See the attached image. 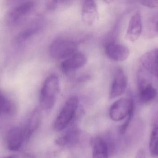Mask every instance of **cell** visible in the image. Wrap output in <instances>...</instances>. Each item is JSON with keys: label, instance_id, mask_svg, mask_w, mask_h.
<instances>
[{"label": "cell", "instance_id": "cell-9", "mask_svg": "<svg viewBox=\"0 0 158 158\" xmlns=\"http://www.w3.org/2000/svg\"><path fill=\"white\" fill-rule=\"evenodd\" d=\"M34 7L35 3L32 1H27L17 5L9 12L7 17L8 21L12 24L17 23L29 15Z\"/></svg>", "mask_w": 158, "mask_h": 158}, {"label": "cell", "instance_id": "cell-21", "mask_svg": "<svg viewBox=\"0 0 158 158\" xmlns=\"http://www.w3.org/2000/svg\"><path fill=\"white\" fill-rule=\"evenodd\" d=\"M141 4L146 7L150 8H156L158 7V0L154 1H143L141 2Z\"/></svg>", "mask_w": 158, "mask_h": 158}, {"label": "cell", "instance_id": "cell-12", "mask_svg": "<svg viewBox=\"0 0 158 158\" xmlns=\"http://www.w3.org/2000/svg\"><path fill=\"white\" fill-rule=\"evenodd\" d=\"M143 31L142 17L139 12L135 13L130 19L126 33V37L129 41L134 42L141 36Z\"/></svg>", "mask_w": 158, "mask_h": 158}, {"label": "cell", "instance_id": "cell-10", "mask_svg": "<svg viewBox=\"0 0 158 158\" xmlns=\"http://www.w3.org/2000/svg\"><path fill=\"white\" fill-rule=\"evenodd\" d=\"M99 14L96 2L94 1H85L82 5L81 19L86 26L94 25L99 19Z\"/></svg>", "mask_w": 158, "mask_h": 158}, {"label": "cell", "instance_id": "cell-24", "mask_svg": "<svg viewBox=\"0 0 158 158\" xmlns=\"http://www.w3.org/2000/svg\"><path fill=\"white\" fill-rule=\"evenodd\" d=\"M150 153L153 156L158 157V143L154 150Z\"/></svg>", "mask_w": 158, "mask_h": 158}, {"label": "cell", "instance_id": "cell-26", "mask_svg": "<svg viewBox=\"0 0 158 158\" xmlns=\"http://www.w3.org/2000/svg\"><path fill=\"white\" fill-rule=\"evenodd\" d=\"M157 50H158V48H157Z\"/></svg>", "mask_w": 158, "mask_h": 158}, {"label": "cell", "instance_id": "cell-15", "mask_svg": "<svg viewBox=\"0 0 158 158\" xmlns=\"http://www.w3.org/2000/svg\"><path fill=\"white\" fill-rule=\"evenodd\" d=\"M93 158H109L107 143L104 139L97 137L92 141Z\"/></svg>", "mask_w": 158, "mask_h": 158}, {"label": "cell", "instance_id": "cell-8", "mask_svg": "<svg viewBox=\"0 0 158 158\" xmlns=\"http://www.w3.org/2000/svg\"><path fill=\"white\" fill-rule=\"evenodd\" d=\"M128 84V80L123 70H116L109 92L110 99H114L122 95L125 92Z\"/></svg>", "mask_w": 158, "mask_h": 158}, {"label": "cell", "instance_id": "cell-11", "mask_svg": "<svg viewBox=\"0 0 158 158\" xmlns=\"http://www.w3.org/2000/svg\"><path fill=\"white\" fill-rule=\"evenodd\" d=\"M87 58L83 53L77 52L70 56L61 64V68L64 73L69 74L82 67L86 64Z\"/></svg>", "mask_w": 158, "mask_h": 158}, {"label": "cell", "instance_id": "cell-20", "mask_svg": "<svg viewBox=\"0 0 158 158\" xmlns=\"http://www.w3.org/2000/svg\"><path fill=\"white\" fill-rule=\"evenodd\" d=\"M55 143L57 146L60 147H64L68 144L67 138L65 135L58 137L55 141Z\"/></svg>", "mask_w": 158, "mask_h": 158}, {"label": "cell", "instance_id": "cell-17", "mask_svg": "<svg viewBox=\"0 0 158 158\" xmlns=\"http://www.w3.org/2000/svg\"><path fill=\"white\" fill-rule=\"evenodd\" d=\"M158 143V119L153 124L150 134L149 140V148L150 153L152 152L156 147Z\"/></svg>", "mask_w": 158, "mask_h": 158}, {"label": "cell", "instance_id": "cell-7", "mask_svg": "<svg viewBox=\"0 0 158 158\" xmlns=\"http://www.w3.org/2000/svg\"><path fill=\"white\" fill-rule=\"evenodd\" d=\"M105 53L108 58L112 61L122 62L129 57L130 50L123 45L111 42L106 45Z\"/></svg>", "mask_w": 158, "mask_h": 158}, {"label": "cell", "instance_id": "cell-13", "mask_svg": "<svg viewBox=\"0 0 158 158\" xmlns=\"http://www.w3.org/2000/svg\"><path fill=\"white\" fill-rule=\"evenodd\" d=\"M141 62L146 70L158 79V51L157 49L144 54Z\"/></svg>", "mask_w": 158, "mask_h": 158}, {"label": "cell", "instance_id": "cell-4", "mask_svg": "<svg viewBox=\"0 0 158 158\" xmlns=\"http://www.w3.org/2000/svg\"><path fill=\"white\" fill-rule=\"evenodd\" d=\"M77 44L74 41L59 38L52 42L49 53L53 58L65 59L77 53Z\"/></svg>", "mask_w": 158, "mask_h": 158}, {"label": "cell", "instance_id": "cell-3", "mask_svg": "<svg viewBox=\"0 0 158 158\" xmlns=\"http://www.w3.org/2000/svg\"><path fill=\"white\" fill-rule=\"evenodd\" d=\"M137 83L138 97L140 102L143 104H148L156 98L157 92L152 85L150 77L145 70H139L137 73Z\"/></svg>", "mask_w": 158, "mask_h": 158}, {"label": "cell", "instance_id": "cell-14", "mask_svg": "<svg viewBox=\"0 0 158 158\" xmlns=\"http://www.w3.org/2000/svg\"><path fill=\"white\" fill-rule=\"evenodd\" d=\"M42 115L39 109H35L30 116L27 125L24 129L27 142L40 127Z\"/></svg>", "mask_w": 158, "mask_h": 158}, {"label": "cell", "instance_id": "cell-16", "mask_svg": "<svg viewBox=\"0 0 158 158\" xmlns=\"http://www.w3.org/2000/svg\"><path fill=\"white\" fill-rule=\"evenodd\" d=\"M14 110L13 103L0 90V116L12 115Z\"/></svg>", "mask_w": 158, "mask_h": 158}, {"label": "cell", "instance_id": "cell-22", "mask_svg": "<svg viewBox=\"0 0 158 158\" xmlns=\"http://www.w3.org/2000/svg\"><path fill=\"white\" fill-rule=\"evenodd\" d=\"M152 35L153 37L158 36V18L155 20V22L153 23L152 26Z\"/></svg>", "mask_w": 158, "mask_h": 158}, {"label": "cell", "instance_id": "cell-25", "mask_svg": "<svg viewBox=\"0 0 158 158\" xmlns=\"http://www.w3.org/2000/svg\"><path fill=\"white\" fill-rule=\"evenodd\" d=\"M4 158H18V157L17 156L13 155V156H8Z\"/></svg>", "mask_w": 158, "mask_h": 158}, {"label": "cell", "instance_id": "cell-19", "mask_svg": "<svg viewBox=\"0 0 158 158\" xmlns=\"http://www.w3.org/2000/svg\"><path fill=\"white\" fill-rule=\"evenodd\" d=\"M134 112V109H132L130 112L128 116H127V119L124 122V123L120 127L119 132L121 134H123L126 132V130L128 129L129 125H130V123L133 117Z\"/></svg>", "mask_w": 158, "mask_h": 158}, {"label": "cell", "instance_id": "cell-18", "mask_svg": "<svg viewBox=\"0 0 158 158\" xmlns=\"http://www.w3.org/2000/svg\"><path fill=\"white\" fill-rule=\"evenodd\" d=\"M39 28L36 27H30L21 32L17 37V41L20 42L27 40L37 32Z\"/></svg>", "mask_w": 158, "mask_h": 158}, {"label": "cell", "instance_id": "cell-1", "mask_svg": "<svg viewBox=\"0 0 158 158\" xmlns=\"http://www.w3.org/2000/svg\"><path fill=\"white\" fill-rule=\"evenodd\" d=\"M59 91L60 81L58 76L51 74L45 79L40 92V105L42 109L49 110L54 106Z\"/></svg>", "mask_w": 158, "mask_h": 158}, {"label": "cell", "instance_id": "cell-2", "mask_svg": "<svg viewBox=\"0 0 158 158\" xmlns=\"http://www.w3.org/2000/svg\"><path fill=\"white\" fill-rule=\"evenodd\" d=\"M78 98L76 96L69 97L54 121L52 129L59 132L65 129L74 120L79 108Z\"/></svg>", "mask_w": 158, "mask_h": 158}, {"label": "cell", "instance_id": "cell-5", "mask_svg": "<svg viewBox=\"0 0 158 158\" xmlns=\"http://www.w3.org/2000/svg\"><path fill=\"white\" fill-rule=\"evenodd\" d=\"M134 108V103L132 99L120 98L110 106L109 111L110 117L114 121H120L127 117L130 112Z\"/></svg>", "mask_w": 158, "mask_h": 158}, {"label": "cell", "instance_id": "cell-23", "mask_svg": "<svg viewBox=\"0 0 158 158\" xmlns=\"http://www.w3.org/2000/svg\"><path fill=\"white\" fill-rule=\"evenodd\" d=\"M135 158H146V153L144 150L140 149L136 153Z\"/></svg>", "mask_w": 158, "mask_h": 158}, {"label": "cell", "instance_id": "cell-6", "mask_svg": "<svg viewBox=\"0 0 158 158\" xmlns=\"http://www.w3.org/2000/svg\"><path fill=\"white\" fill-rule=\"evenodd\" d=\"M5 141L6 147L10 151H19L27 142L24 129L14 127L10 129L6 134Z\"/></svg>", "mask_w": 158, "mask_h": 158}]
</instances>
